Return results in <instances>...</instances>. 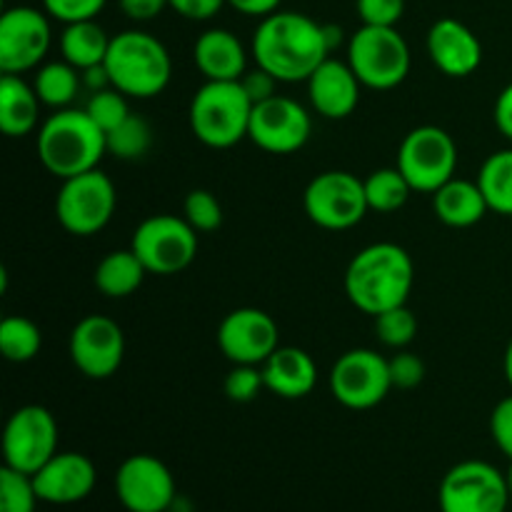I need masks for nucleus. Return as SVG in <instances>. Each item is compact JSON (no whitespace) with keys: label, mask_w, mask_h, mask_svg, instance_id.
Listing matches in <instances>:
<instances>
[{"label":"nucleus","mask_w":512,"mask_h":512,"mask_svg":"<svg viewBox=\"0 0 512 512\" xmlns=\"http://www.w3.org/2000/svg\"><path fill=\"white\" fill-rule=\"evenodd\" d=\"M250 55L258 68L268 70L280 83H300L308 80L333 50L325 38V23L295 10H275L260 18Z\"/></svg>","instance_id":"f257e3e1"},{"label":"nucleus","mask_w":512,"mask_h":512,"mask_svg":"<svg viewBox=\"0 0 512 512\" xmlns=\"http://www.w3.org/2000/svg\"><path fill=\"white\" fill-rule=\"evenodd\" d=\"M415 268L408 250L395 243H373L355 253L345 270V293L350 303L368 315H380L408 305Z\"/></svg>","instance_id":"f03ea898"},{"label":"nucleus","mask_w":512,"mask_h":512,"mask_svg":"<svg viewBox=\"0 0 512 512\" xmlns=\"http://www.w3.org/2000/svg\"><path fill=\"white\" fill-rule=\"evenodd\" d=\"M35 148L43 168L60 180L95 170L108 153L105 130L90 118L85 108L55 110L40 125Z\"/></svg>","instance_id":"7ed1b4c3"},{"label":"nucleus","mask_w":512,"mask_h":512,"mask_svg":"<svg viewBox=\"0 0 512 512\" xmlns=\"http://www.w3.org/2000/svg\"><path fill=\"white\" fill-rule=\"evenodd\" d=\"M103 65L113 88L140 100L163 93L173 75L168 48L145 30H123L113 35Z\"/></svg>","instance_id":"20e7f679"},{"label":"nucleus","mask_w":512,"mask_h":512,"mask_svg":"<svg viewBox=\"0 0 512 512\" xmlns=\"http://www.w3.org/2000/svg\"><path fill=\"white\" fill-rule=\"evenodd\" d=\"M253 100L240 80H205L190 100V130L203 145L225 150L248 138Z\"/></svg>","instance_id":"39448f33"},{"label":"nucleus","mask_w":512,"mask_h":512,"mask_svg":"<svg viewBox=\"0 0 512 512\" xmlns=\"http://www.w3.org/2000/svg\"><path fill=\"white\" fill-rule=\"evenodd\" d=\"M410 45L398 28L360 25L348 40V65L363 88L393 90L410 73Z\"/></svg>","instance_id":"423d86ee"},{"label":"nucleus","mask_w":512,"mask_h":512,"mask_svg":"<svg viewBox=\"0 0 512 512\" xmlns=\"http://www.w3.org/2000/svg\"><path fill=\"white\" fill-rule=\"evenodd\" d=\"M198 230L180 215H150L135 228L130 248L153 275L183 273L198 255Z\"/></svg>","instance_id":"0eeeda50"},{"label":"nucleus","mask_w":512,"mask_h":512,"mask_svg":"<svg viewBox=\"0 0 512 512\" xmlns=\"http://www.w3.org/2000/svg\"><path fill=\"white\" fill-rule=\"evenodd\" d=\"M398 170L415 193L433 195L458 170V145L448 130L420 125L410 130L398 148Z\"/></svg>","instance_id":"6e6552de"},{"label":"nucleus","mask_w":512,"mask_h":512,"mask_svg":"<svg viewBox=\"0 0 512 512\" xmlns=\"http://www.w3.org/2000/svg\"><path fill=\"white\" fill-rule=\"evenodd\" d=\"M115 205H118V193L113 180L95 168L63 180L55 198V215L70 235L88 238L100 233L113 220Z\"/></svg>","instance_id":"1a4fd4ad"},{"label":"nucleus","mask_w":512,"mask_h":512,"mask_svg":"<svg viewBox=\"0 0 512 512\" xmlns=\"http://www.w3.org/2000/svg\"><path fill=\"white\" fill-rule=\"evenodd\" d=\"M308 218L325 230H350L368 213L365 183L348 170H325L308 183L303 195Z\"/></svg>","instance_id":"9d476101"},{"label":"nucleus","mask_w":512,"mask_h":512,"mask_svg":"<svg viewBox=\"0 0 512 512\" xmlns=\"http://www.w3.org/2000/svg\"><path fill=\"white\" fill-rule=\"evenodd\" d=\"M510 500L505 473L485 460L453 465L438 490L440 512H505Z\"/></svg>","instance_id":"9b49d317"},{"label":"nucleus","mask_w":512,"mask_h":512,"mask_svg":"<svg viewBox=\"0 0 512 512\" xmlns=\"http://www.w3.org/2000/svg\"><path fill=\"white\" fill-rule=\"evenodd\" d=\"M393 390L390 360L378 350L355 348L340 355L330 370V393L350 410H370Z\"/></svg>","instance_id":"f8f14e48"},{"label":"nucleus","mask_w":512,"mask_h":512,"mask_svg":"<svg viewBox=\"0 0 512 512\" xmlns=\"http://www.w3.org/2000/svg\"><path fill=\"white\" fill-rule=\"evenodd\" d=\"M58 423L43 405H23L8 418L3 430L5 468L35 475L58 453Z\"/></svg>","instance_id":"ddd939ff"},{"label":"nucleus","mask_w":512,"mask_h":512,"mask_svg":"<svg viewBox=\"0 0 512 512\" xmlns=\"http://www.w3.org/2000/svg\"><path fill=\"white\" fill-rule=\"evenodd\" d=\"M53 30L45 10L15 5L0 15V70L23 75L38 70L50 50Z\"/></svg>","instance_id":"4468645a"},{"label":"nucleus","mask_w":512,"mask_h":512,"mask_svg":"<svg viewBox=\"0 0 512 512\" xmlns=\"http://www.w3.org/2000/svg\"><path fill=\"white\" fill-rule=\"evenodd\" d=\"M310 133H313V120L298 100L273 95V98L253 105L248 138L265 153H295L308 143Z\"/></svg>","instance_id":"2eb2a0df"},{"label":"nucleus","mask_w":512,"mask_h":512,"mask_svg":"<svg viewBox=\"0 0 512 512\" xmlns=\"http://www.w3.org/2000/svg\"><path fill=\"white\" fill-rule=\"evenodd\" d=\"M68 350L85 378H113L125 358V333L108 315H85L70 333Z\"/></svg>","instance_id":"dca6fc26"},{"label":"nucleus","mask_w":512,"mask_h":512,"mask_svg":"<svg viewBox=\"0 0 512 512\" xmlns=\"http://www.w3.org/2000/svg\"><path fill=\"white\" fill-rule=\"evenodd\" d=\"M115 495L128 512H168L175 505V478L155 455H130L115 473Z\"/></svg>","instance_id":"f3484780"},{"label":"nucleus","mask_w":512,"mask_h":512,"mask_svg":"<svg viewBox=\"0 0 512 512\" xmlns=\"http://www.w3.org/2000/svg\"><path fill=\"white\" fill-rule=\"evenodd\" d=\"M218 348L233 365H263L280 348L278 323L260 308H238L218 325Z\"/></svg>","instance_id":"a211bd4d"},{"label":"nucleus","mask_w":512,"mask_h":512,"mask_svg":"<svg viewBox=\"0 0 512 512\" xmlns=\"http://www.w3.org/2000/svg\"><path fill=\"white\" fill-rule=\"evenodd\" d=\"M40 503L73 505L88 498L95 488V465L83 453H55L43 468L30 475Z\"/></svg>","instance_id":"6ab92c4d"},{"label":"nucleus","mask_w":512,"mask_h":512,"mask_svg":"<svg viewBox=\"0 0 512 512\" xmlns=\"http://www.w3.org/2000/svg\"><path fill=\"white\" fill-rule=\"evenodd\" d=\"M428 55L435 68L448 78H468L483 63V45L465 23L440 18L428 30Z\"/></svg>","instance_id":"aec40b11"},{"label":"nucleus","mask_w":512,"mask_h":512,"mask_svg":"<svg viewBox=\"0 0 512 512\" xmlns=\"http://www.w3.org/2000/svg\"><path fill=\"white\" fill-rule=\"evenodd\" d=\"M308 98L315 113L328 120H343L355 113L360 103V88L363 83L353 73L348 63L338 58H328L318 65L308 80Z\"/></svg>","instance_id":"412c9836"},{"label":"nucleus","mask_w":512,"mask_h":512,"mask_svg":"<svg viewBox=\"0 0 512 512\" xmlns=\"http://www.w3.org/2000/svg\"><path fill=\"white\" fill-rule=\"evenodd\" d=\"M265 390L283 400L308 398L318 385V365L313 355L293 345H280L263 365Z\"/></svg>","instance_id":"4be33fe9"},{"label":"nucleus","mask_w":512,"mask_h":512,"mask_svg":"<svg viewBox=\"0 0 512 512\" xmlns=\"http://www.w3.org/2000/svg\"><path fill=\"white\" fill-rule=\"evenodd\" d=\"M193 60L205 80H240L248 73L243 40L225 28L203 30L193 45Z\"/></svg>","instance_id":"5701e85b"},{"label":"nucleus","mask_w":512,"mask_h":512,"mask_svg":"<svg viewBox=\"0 0 512 512\" xmlns=\"http://www.w3.org/2000/svg\"><path fill=\"white\" fill-rule=\"evenodd\" d=\"M488 210V200L478 180L453 178L433 193V213L448 228H473Z\"/></svg>","instance_id":"b1692460"},{"label":"nucleus","mask_w":512,"mask_h":512,"mask_svg":"<svg viewBox=\"0 0 512 512\" xmlns=\"http://www.w3.org/2000/svg\"><path fill=\"white\" fill-rule=\"evenodd\" d=\"M40 98L33 83H25L20 75L3 73L0 78V130L8 138H23L38 128Z\"/></svg>","instance_id":"393cba45"},{"label":"nucleus","mask_w":512,"mask_h":512,"mask_svg":"<svg viewBox=\"0 0 512 512\" xmlns=\"http://www.w3.org/2000/svg\"><path fill=\"white\" fill-rule=\"evenodd\" d=\"M145 275V265L140 263L138 255L133 253V248L128 250H113V253L105 255L103 260L95 268V288L105 295V298H128L133 295L135 290L143 285Z\"/></svg>","instance_id":"a878e982"},{"label":"nucleus","mask_w":512,"mask_h":512,"mask_svg":"<svg viewBox=\"0 0 512 512\" xmlns=\"http://www.w3.org/2000/svg\"><path fill=\"white\" fill-rule=\"evenodd\" d=\"M110 50V35L95 20H80L63 28L60 35V55L78 70L103 65Z\"/></svg>","instance_id":"bb28decb"},{"label":"nucleus","mask_w":512,"mask_h":512,"mask_svg":"<svg viewBox=\"0 0 512 512\" xmlns=\"http://www.w3.org/2000/svg\"><path fill=\"white\" fill-rule=\"evenodd\" d=\"M80 85H83V75H80V70L75 68V65H70L68 60L43 63L35 70L33 78V88L35 93H38L40 103L55 110L70 108V103L78 98Z\"/></svg>","instance_id":"cd10ccee"},{"label":"nucleus","mask_w":512,"mask_h":512,"mask_svg":"<svg viewBox=\"0 0 512 512\" xmlns=\"http://www.w3.org/2000/svg\"><path fill=\"white\" fill-rule=\"evenodd\" d=\"M478 185L493 213L512 218V148L488 155L480 165Z\"/></svg>","instance_id":"c85d7f7f"},{"label":"nucleus","mask_w":512,"mask_h":512,"mask_svg":"<svg viewBox=\"0 0 512 512\" xmlns=\"http://www.w3.org/2000/svg\"><path fill=\"white\" fill-rule=\"evenodd\" d=\"M363 183L365 195H368V208L383 215L403 208L410 200V193H415L408 180H405V175L398 170V165L373 170Z\"/></svg>","instance_id":"c756f323"},{"label":"nucleus","mask_w":512,"mask_h":512,"mask_svg":"<svg viewBox=\"0 0 512 512\" xmlns=\"http://www.w3.org/2000/svg\"><path fill=\"white\" fill-rule=\"evenodd\" d=\"M43 348V333L38 325L23 315H8L0 323V353L10 363H28Z\"/></svg>","instance_id":"7c9ffc66"},{"label":"nucleus","mask_w":512,"mask_h":512,"mask_svg":"<svg viewBox=\"0 0 512 512\" xmlns=\"http://www.w3.org/2000/svg\"><path fill=\"white\" fill-rule=\"evenodd\" d=\"M108 153L120 160H140L153 145V128L145 118L130 113L120 125H115L110 133H105Z\"/></svg>","instance_id":"2f4dec72"},{"label":"nucleus","mask_w":512,"mask_h":512,"mask_svg":"<svg viewBox=\"0 0 512 512\" xmlns=\"http://www.w3.org/2000/svg\"><path fill=\"white\" fill-rule=\"evenodd\" d=\"M375 335L393 350H405L418 335V318L408 305H398L375 315Z\"/></svg>","instance_id":"473e14b6"},{"label":"nucleus","mask_w":512,"mask_h":512,"mask_svg":"<svg viewBox=\"0 0 512 512\" xmlns=\"http://www.w3.org/2000/svg\"><path fill=\"white\" fill-rule=\"evenodd\" d=\"M40 503L33 478L13 468L0 470V512H35Z\"/></svg>","instance_id":"72a5a7b5"},{"label":"nucleus","mask_w":512,"mask_h":512,"mask_svg":"<svg viewBox=\"0 0 512 512\" xmlns=\"http://www.w3.org/2000/svg\"><path fill=\"white\" fill-rule=\"evenodd\" d=\"M85 110H88L90 118H93L105 133H110L115 125H120L130 115L128 95H123L118 88H113V85L103 90H95V93H90Z\"/></svg>","instance_id":"f704fd0d"},{"label":"nucleus","mask_w":512,"mask_h":512,"mask_svg":"<svg viewBox=\"0 0 512 512\" xmlns=\"http://www.w3.org/2000/svg\"><path fill=\"white\" fill-rule=\"evenodd\" d=\"M183 218L198 233H213L223 225V205L210 190H190L183 203Z\"/></svg>","instance_id":"c9c22d12"},{"label":"nucleus","mask_w":512,"mask_h":512,"mask_svg":"<svg viewBox=\"0 0 512 512\" xmlns=\"http://www.w3.org/2000/svg\"><path fill=\"white\" fill-rule=\"evenodd\" d=\"M223 388L233 403H253L260 390H265L263 370L260 365H233Z\"/></svg>","instance_id":"e433bc0d"},{"label":"nucleus","mask_w":512,"mask_h":512,"mask_svg":"<svg viewBox=\"0 0 512 512\" xmlns=\"http://www.w3.org/2000/svg\"><path fill=\"white\" fill-rule=\"evenodd\" d=\"M108 0H43V10L63 25L95 20Z\"/></svg>","instance_id":"4c0bfd02"},{"label":"nucleus","mask_w":512,"mask_h":512,"mask_svg":"<svg viewBox=\"0 0 512 512\" xmlns=\"http://www.w3.org/2000/svg\"><path fill=\"white\" fill-rule=\"evenodd\" d=\"M363 25L395 28L405 13V0H355Z\"/></svg>","instance_id":"58836bf2"},{"label":"nucleus","mask_w":512,"mask_h":512,"mask_svg":"<svg viewBox=\"0 0 512 512\" xmlns=\"http://www.w3.org/2000/svg\"><path fill=\"white\" fill-rule=\"evenodd\" d=\"M390 378H393V388L413 390L425 380V363L415 353L408 350H398L395 358H390Z\"/></svg>","instance_id":"ea45409f"},{"label":"nucleus","mask_w":512,"mask_h":512,"mask_svg":"<svg viewBox=\"0 0 512 512\" xmlns=\"http://www.w3.org/2000/svg\"><path fill=\"white\" fill-rule=\"evenodd\" d=\"M490 435L500 453L512 460V395L500 400L490 413Z\"/></svg>","instance_id":"a19ab883"},{"label":"nucleus","mask_w":512,"mask_h":512,"mask_svg":"<svg viewBox=\"0 0 512 512\" xmlns=\"http://www.w3.org/2000/svg\"><path fill=\"white\" fill-rule=\"evenodd\" d=\"M278 83L280 80L275 78V75H270L268 70L258 68V65H255V70H248V73L240 78V85H243V90L248 93V98L253 100V105L278 95Z\"/></svg>","instance_id":"79ce46f5"},{"label":"nucleus","mask_w":512,"mask_h":512,"mask_svg":"<svg viewBox=\"0 0 512 512\" xmlns=\"http://www.w3.org/2000/svg\"><path fill=\"white\" fill-rule=\"evenodd\" d=\"M228 5V0H168V8L185 20H210Z\"/></svg>","instance_id":"37998d69"},{"label":"nucleus","mask_w":512,"mask_h":512,"mask_svg":"<svg viewBox=\"0 0 512 512\" xmlns=\"http://www.w3.org/2000/svg\"><path fill=\"white\" fill-rule=\"evenodd\" d=\"M120 10L128 15L135 23H145V20H153L168 8V0H118Z\"/></svg>","instance_id":"c03bdc74"},{"label":"nucleus","mask_w":512,"mask_h":512,"mask_svg":"<svg viewBox=\"0 0 512 512\" xmlns=\"http://www.w3.org/2000/svg\"><path fill=\"white\" fill-rule=\"evenodd\" d=\"M493 115L500 133H503L508 140H512V83H508L503 90H500L498 100H495Z\"/></svg>","instance_id":"a18cd8bd"},{"label":"nucleus","mask_w":512,"mask_h":512,"mask_svg":"<svg viewBox=\"0 0 512 512\" xmlns=\"http://www.w3.org/2000/svg\"><path fill=\"white\" fill-rule=\"evenodd\" d=\"M283 0H228L230 8H235L243 15H253V18H265V15L275 13Z\"/></svg>","instance_id":"49530a36"},{"label":"nucleus","mask_w":512,"mask_h":512,"mask_svg":"<svg viewBox=\"0 0 512 512\" xmlns=\"http://www.w3.org/2000/svg\"><path fill=\"white\" fill-rule=\"evenodd\" d=\"M503 370H505V378H508V383H510V388H512V340L508 343V350H505Z\"/></svg>","instance_id":"de8ad7c7"},{"label":"nucleus","mask_w":512,"mask_h":512,"mask_svg":"<svg viewBox=\"0 0 512 512\" xmlns=\"http://www.w3.org/2000/svg\"><path fill=\"white\" fill-rule=\"evenodd\" d=\"M505 480H508V490H510V498H512V460H510L508 473H505Z\"/></svg>","instance_id":"09e8293b"}]
</instances>
